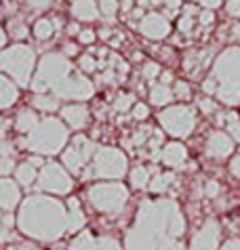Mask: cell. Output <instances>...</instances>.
I'll return each instance as SVG.
<instances>
[{"label":"cell","mask_w":240,"mask_h":250,"mask_svg":"<svg viewBox=\"0 0 240 250\" xmlns=\"http://www.w3.org/2000/svg\"><path fill=\"white\" fill-rule=\"evenodd\" d=\"M70 250H120V244L110 235L95 238L91 231H82L70 242Z\"/></svg>","instance_id":"13"},{"label":"cell","mask_w":240,"mask_h":250,"mask_svg":"<svg viewBox=\"0 0 240 250\" xmlns=\"http://www.w3.org/2000/svg\"><path fill=\"white\" fill-rule=\"evenodd\" d=\"M27 2V6L30 9H34V11H47L48 6L53 4V0H25Z\"/></svg>","instance_id":"38"},{"label":"cell","mask_w":240,"mask_h":250,"mask_svg":"<svg viewBox=\"0 0 240 250\" xmlns=\"http://www.w3.org/2000/svg\"><path fill=\"white\" fill-rule=\"evenodd\" d=\"M11 240H15L13 227H11V225L0 223V244H6V242H11Z\"/></svg>","instance_id":"36"},{"label":"cell","mask_w":240,"mask_h":250,"mask_svg":"<svg viewBox=\"0 0 240 250\" xmlns=\"http://www.w3.org/2000/svg\"><path fill=\"white\" fill-rule=\"evenodd\" d=\"M87 223L78 198L68 202L48 198L30 196L24 200L17 214V225L21 233L40 242H55L66 233H74Z\"/></svg>","instance_id":"1"},{"label":"cell","mask_w":240,"mask_h":250,"mask_svg":"<svg viewBox=\"0 0 240 250\" xmlns=\"http://www.w3.org/2000/svg\"><path fill=\"white\" fill-rule=\"evenodd\" d=\"M158 74H160L158 63H154V61H150V63H145V65H144V76H145L147 80H154Z\"/></svg>","instance_id":"37"},{"label":"cell","mask_w":240,"mask_h":250,"mask_svg":"<svg viewBox=\"0 0 240 250\" xmlns=\"http://www.w3.org/2000/svg\"><path fill=\"white\" fill-rule=\"evenodd\" d=\"M225 9H228V13L232 17H238L240 15V0H228Z\"/></svg>","instance_id":"39"},{"label":"cell","mask_w":240,"mask_h":250,"mask_svg":"<svg viewBox=\"0 0 240 250\" xmlns=\"http://www.w3.org/2000/svg\"><path fill=\"white\" fill-rule=\"evenodd\" d=\"M87 200L97 212L108 214V217H118L126 206L129 189L122 183H95L87 189Z\"/></svg>","instance_id":"7"},{"label":"cell","mask_w":240,"mask_h":250,"mask_svg":"<svg viewBox=\"0 0 240 250\" xmlns=\"http://www.w3.org/2000/svg\"><path fill=\"white\" fill-rule=\"evenodd\" d=\"M232 151V139L223 133H213L207 141V154L213 158H225Z\"/></svg>","instance_id":"19"},{"label":"cell","mask_w":240,"mask_h":250,"mask_svg":"<svg viewBox=\"0 0 240 250\" xmlns=\"http://www.w3.org/2000/svg\"><path fill=\"white\" fill-rule=\"evenodd\" d=\"M15 181L21 187H30L38 181V172H36V166L30 164V162H24L15 168Z\"/></svg>","instance_id":"24"},{"label":"cell","mask_w":240,"mask_h":250,"mask_svg":"<svg viewBox=\"0 0 240 250\" xmlns=\"http://www.w3.org/2000/svg\"><path fill=\"white\" fill-rule=\"evenodd\" d=\"M19 250H40V248H36V246H19Z\"/></svg>","instance_id":"52"},{"label":"cell","mask_w":240,"mask_h":250,"mask_svg":"<svg viewBox=\"0 0 240 250\" xmlns=\"http://www.w3.org/2000/svg\"><path fill=\"white\" fill-rule=\"evenodd\" d=\"M74 72H76V67L63 53H47L40 59L30 86L34 93H53Z\"/></svg>","instance_id":"4"},{"label":"cell","mask_w":240,"mask_h":250,"mask_svg":"<svg viewBox=\"0 0 240 250\" xmlns=\"http://www.w3.org/2000/svg\"><path fill=\"white\" fill-rule=\"evenodd\" d=\"M173 93L177 99H190V86H188V82H175V88H173Z\"/></svg>","instance_id":"34"},{"label":"cell","mask_w":240,"mask_h":250,"mask_svg":"<svg viewBox=\"0 0 240 250\" xmlns=\"http://www.w3.org/2000/svg\"><path fill=\"white\" fill-rule=\"evenodd\" d=\"M38 122H40V118L36 116V112L30 109V107H25V109H21V112L17 114V118H15V130L25 137Z\"/></svg>","instance_id":"22"},{"label":"cell","mask_w":240,"mask_h":250,"mask_svg":"<svg viewBox=\"0 0 240 250\" xmlns=\"http://www.w3.org/2000/svg\"><path fill=\"white\" fill-rule=\"evenodd\" d=\"M186 221L173 200H144L133 227L126 231V250H160L168 240H179Z\"/></svg>","instance_id":"2"},{"label":"cell","mask_w":240,"mask_h":250,"mask_svg":"<svg viewBox=\"0 0 240 250\" xmlns=\"http://www.w3.org/2000/svg\"><path fill=\"white\" fill-rule=\"evenodd\" d=\"M66 55H76V44H66Z\"/></svg>","instance_id":"48"},{"label":"cell","mask_w":240,"mask_h":250,"mask_svg":"<svg viewBox=\"0 0 240 250\" xmlns=\"http://www.w3.org/2000/svg\"><path fill=\"white\" fill-rule=\"evenodd\" d=\"M99 11H101L103 17L112 19L118 11V0H99Z\"/></svg>","instance_id":"29"},{"label":"cell","mask_w":240,"mask_h":250,"mask_svg":"<svg viewBox=\"0 0 240 250\" xmlns=\"http://www.w3.org/2000/svg\"><path fill=\"white\" fill-rule=\"evenodd\" d=\"M217 193H219V185H217L215 181H209V183H207V196L215 198Z\"/></svg>","instance_id":"42"},{"label":"cell","mask_w":240,"mask_h":250,"mask_svg":"<svg viewBox=\"0 0 240 250\" xmlns=\"http://www.w3.org/2000/svg\"><path fill=\"white\" fill-rule=\"evenodd\" d=\"M78 40L82 44H91L95 40V32L93 30H82L80 34H78Z\"/></svg>","instance_id":"40"},{"label":"cell","mask_w":240,"mask_h":250,"mask_svg":"<svg viewBox=\"0 0 240 250\" xmlns=\"http://www.w3.org/2000/svg\"><path fill=\"white\" fill-rule=\"evenodd\" d=\"M211 19H213V15H211V13L207 11V13H202V17H200V21H202V23H209V21H211Z\"/></svg>","instance_id":"49"},{"label":"cell","mask_w":240,"mask_h":250,"mask_svg":"<svg viewBox=\"0 0 240 250\" xmlns=\"http://www.w3.org/2000/svg\"><path fill=\"white\" fill-rule=\"evenodd\" d=\"M38 189L47 191V193H55V196H63V193L72 191V177L70 170L59 162H45V166L38 172Z\"/></svg>","instance_id":"11"},{"label":"cell","mask_w":240,"mask_h":250,"mask_svg":"<svg viewBox=\"0 0 240 250\" xmlns=\"http://www.w3.org/2000/svg\"><path fill=\"white\" fill-rule=\"evenodd\" d=\"M68 137V126H63V120L45 116L40 118V122L30 133L21 139V145L36 156H55L61 149H66Z\"/></svg>","instance_id":"3"},{"label":"cell","mask_w":240,"mask_h":250,"mask_svg":"<svg viewBox=\"0 0 240 250\" xmlns=\"http://www.w3.org/2000/svg\"><path fill=\"white\" fill-rule=\"evenodd\" d=\"M188 160V151L181 143H168L160 151V162L168 168H181V164Z\"/></svg>","instance_id":"17"},{"label":"cell","mask_w":240,"mask_h":250,"mask_svg":"<svg viewBox=\"0 0 240 250\" xmlns=\"http://www.w3.org/2000/svg\"><path fill=\"white\" fill-rule=\"evenodd\" d=\"M70 13H72L74 19H78V21H95V19L101 15L99 4H97L95 0H74L72 6H70Z\"/></svg>","instance_id":"18"},{"label":"cell","mask_w":240,"mask_h":250,"mask_svg":"<svg viewBox=\"0 0 240 250\" xmlns=\"http://www.w3.org/2000/svg\"><path fill=\"white\" fill-rule=\"evenodd\" d=\"M15 166V147L9 141H0V177H6L13 172Z\"/></svg>","instance_id":"21"},{"label":"cell","mask_w":240,"mask_h":250,"mask_svg":"<svg viewBox=\"0 0 240 250\" xmlns=\"http://www.w3.org/2000/svg\"><path fill=\"white\" fill-rule=\"evenodd\" d=\"M2 217H4V214H2V212H0V221H2Z\"/></svg>","instance_id":"53"},{"label":"cell","mask_w":240,"mask_h":250,"mask_svg":"<svg viewBox=\"0 0 240 250\" xmlns=\"http://www.w3.org/2000/svg\"><path fill=\"white\" fill-rule=\"evenodd\" d=\"M34 67H36V57L27 44H13L0 51V72H4L19 86L32 84Z\"/></svg>","instance_id":"5"},{"label":"cell","mask_w":240,"mask_h":250,"mask_svg":"<svg viewBox=\"0 0 240 250\" xmlns=\"http://www.w3.org/2000/svg\"><path fill=\"white\" fill-rule=\"evenodd\" d=\"M19 99V88L9 76L0 74V109H9Z\"/></svg>","instance_id":"20"},{"label":"cell","mask_w":240,"mask_h":250,"mask_svg":"<svg viewBox=\"0 0 240 250\" xmlns=\"http://www.w3.org/2000/svg\"><path fill=\"white\" fill-rule=\"evenodd\" d=\"M137 30L150 40H162L171 32V21H168V17L160 15V13H147L137 23Z\"/></svg>","instance_id":"12"},{"label":"cell","mask_w":240,"mask_h":250,"mask_svg":"<svg viewBox=\"0 0 240 250\" xmlns=\"http://www.w3.org/2000/svg\"><path fill=\"white\" fill-rule=\"evenodd\" d=\"M95 151H97L95 143L84 135H78V137L72 139V143H70L66 149H63L61 164L66 166L72 175H82L84 168H87L91 164V160H93Z\"/></svg>","instance_id":"10"},{"label":"cell","mask_w":240,"mask_h":250,"mask_svg":"<svg viewBox=\"0 0 240 250\" xmlns=\"http://www.w3.org/2000/svg\"><path fill=\"white\" fill-rule=\"evenodd\" d=\"M202 88H204L207 93H215V91H217V82H215V80H207V82L202 84Z\"/></svg>","instance_id":"44"},{"label":"cell","mask_w":240,"mask_h":250,"mask_svg":"<svg viewBox=\"0 0 240 250\" xmlns=\"http://www.w3.org/2000/svg\"><path fill=\"white\" fill-rule=\"evenodd\" d=\"M158 122L171 137L186 139L196 126V114L188 105H171L158 114Z\"/></svg>","instance_id":"9"},{"label":"cell","mask_w":240,"mask_h":250,"mask_svg":"<svg viewBox=\"0 0 240 250\" xmlns=\"http://www.w3.org/2000/svg\"><path fill=\"white\" fill-rule=\"evenodd\" d=\"M230 170H232V175H234V177H240V156H236L230 162Z\"/></svg>","instance_id":"41"},{"label":"cell","mask_w":240,"mask_h":250,"mask_svg":"<svg viewBox=\"0 0 240 250\" xmlns=\"http://www.w3.org/2000/svg\"><path fill=\"white\" fill-rule=\"evenodd\" d=\"M126 156L116 147H99L95 151L93 160L89 164V170H84V177L95 179H122L126 175Z\"/></svg>","instance_id":"8"},{"label":"cell","mask_w":240,"mask_h":250,"mask_svg":"<svg viewBox=\"0 0 240 250\" xmlns=\"http://www.w3.org/2000/svg\"><path fill=\"white\" fill-rule=\"evenodd\" d=\"M4 44H6V34H4L2 27H0V48H2Z\"/></svg>","instance_id":"50"},{"label":"cell","mask_w":240,"mask_h":250,"mask_svg":"<svg viewBox=\"0 0 240 250\" xmlns=\"http://www.w3.org/2000/svg\"><path fill=\"white\" fill-rule=\"evenodd\" d=\"M59 116L61 120L68 124V126H72L76 130L84 128L89 124V109L84 103H72V105H63L59 109Z\"/></svg>","instance_id":"15"},{"label":"cell","mask_w":240,"mask_h":250,"mask_svg":"<svg viewBox=\"0 0 240 250\" xmlns=\"http://www.w3.org/2000/svg\"><path fill=\"white\" fill-rule=\"evenodd\" d=\"M32 34L36 36L38 40H48L55 34V23L51 21V19H47V17H42L38 19L36 23H34L32 27Z\"/></svg>","instance_id":"27"},{"label":"cell","mask_w":240,"mask_h":250,"mask_svg":"<svg viewBox=\"0 0 240 250\" xmlns=\"http://www.w3.org/2000/svg\"><path fill=\"white\" fill-rule=\"evenodd\" d=\"M200 109L209 114V112H213V109H215V105H213V103H211L209 99H202V101H200Z\"/></svg>","instance_id":"45"},{"label":"cell","mask_w":240,"mask_h":250,"mask_svg":"<svg viewBox=\"0 0 240 250\" xmlns=\"http://www.w3.org/2000/svg\"><path fill=\"white\" fill-rule=\"evenodd\" d=\"M200 4L207 6V9H217L221 4V0H200Z\"/></svg>","instance_id":"46"},{"label":"cell","mask_w":240,"mask_h":250,"mask_svg":"<svg viewBox=\"0 0 240 250\" xmlns=\"http://www.w3.org/2000/svg\"><path fill=\"white\" fill-rule=\"evenodd\" d=\"M78 67L82 69V72H95L97 69V61H95V57L93 55H82V57L78 59Z\"/></svg>","instance_id":"31"},{"label":"cell","mask_w":240,"mask_h":250,"mask_svg":"<svg viewBox=\"0 0 240 250\" xmlns=\"http://www.w3.org/2000/svg\"><path fill=\"white\" fill-rule=\"evenodd\" d=\"M175 99V93H173V88L168 86V84H154L150 88V103L152 105H158V107H165L168 105Z\"/></svg>","instance_id":"23"},{"label":"cell","mask_w":240,"mask_h":250,"mask_svg":"<svg viewBox=\"0 0 240 250\" xmlns=\"http://www.w3.org/2000/svg\"><path fill=\"white\" fill-rule=\"evenodd\" d=\"M175 181V177H173V172H160V175H156L150 181V185H147V189L154 191V193H162V191H167L168 187H171V183Z\"/></svg>","instance_id":"28"},{"label":"cell","mask_w":240,"mask_h":250,"mask_svg":"<svg viewBox=\"0 0 240 250\" xmlns=\"http://www.w3.org/2000/svg\"><path fill=\"white\" fill-rule=\"evenodd\" d=\"M217 244H219V223L211 219L192 238L190 250H217Z\"/></svg>","instance_id":"14"},{"label":"cell","mask_w":240,"mask_h":250,"mask_svg":"<svg viewBox=\"0 0 240 250\" xmlns=\"http://www.w3.org/2000/svg\"><path fill=\"white\" fill-rule=\"evenodd\" d=\"M129 181H131V185L135 187V189H144V187H147L150 181H152L150 170H147L145 166H135V168H131Z\"/></svg>","instance_id":"26"},{"label":"cell","mask_w":240,"mask_h":250,"mask_svg":"<svg viewBox=\"0 0 240 250\" xmlns=\"http://www.w3.org/2000/svg\"><path fill=\"white\" fill-rule=\"evenodd\" d=\"M32 105L36 109H42V112H57L59 107V99L51 93H36L32 97Z\"/></svg>","instance_id":"25"},{"label":"cell","mask_w":240,"mask_h":250,"mask_svg":"<svg viewBox=\"0 0 240 250\" xmlns=\"http://www.w3.org/2000/svg\"><path fill=\"white\" fill-rule=\"evenodd\" d=\"M217 84V95L225 103H238L240 101V51L232 48L225 51L215 63L213 69Z\"/></svg>","instance_id":"6"},{"label":"cell","mask_w":240,"mask_h":250,"mask_svg":"<svg viewBox=\"0 0 240 250\" xmlns=\"http://www.w3.org/2000/svg\"><path fill=\"white\" fill-rule=\"evenodd\" d=\"M221 250H240V240H232V242H228Z\"/></svg>","instance_id":"47"},{"label":"cell","mask_w":240,"mask_h":250,"mask_svg":"<svg viewBox=\"0 0 240 250\" xmlns=\"http://www.w3.org/2000/svg\"><path fill=\"white\" fill-rule=\"evenodd\" d=\"M165 6H167L168 13H173V11H177L181 6V0H165Z\"/></svg>","instance_id":"43"},{"label":"cell","mask_w":240,"mask_h":250,"mask_svg":"<svg viewBox=\"0 0 240 250\" xmlns=\"http://www.w3.org/2000/svg\"><path fill=\"white\" fill-rule=\"evenodd\" d=\"M228 130L236 141H240V120H238L236 114H228Z\"/></svg>","instance_id":"32"},{"label":"cell","mask_w":240,"mask_h":250,"mask_svg":"<svg viewBox=\"0 0 240 250\" xmlns=\"http://www.w3.org/2000/svg\"><path fill=\"white\" fill-rule=\"evenodd\" d=\"M19 202H21V191L17 181L13 183L11 179L2 177L0 179V210L13 212L19 206Z\"/></svg>","instance_id":"16"},{"label":"cell","mask_w":240,"mask_h":250,"mask_svg":"<svg viewBox=\"0 0 240 250\" xmlns=\"http://www.w3.org/2000/svg\"><path fill=\"white\" fill-rule=\"evenodd\" d=\"M9 30H11V36H13V38H24L25 34H27L25 23L17 21V19H13V21L9 23Z\"/></svg>","instance_id":"33"},{"label":"cell","mask_w":240,"mask_h":250,"mask_svg":"<svg viewBox=\"0 0 240 250\" xmlns=\"http://www.w3.org/2000/svg\"><path fill=\"white\" fill-rule=\"evenodd\" d=\"M6 126H9V122H6V120H2V118H0V133H4V128Z\"/></svg>","instance_id":"51"},{"label":"cell","mask_w":240,"mask_h":250,"mask_svg":"<svg viewBox=\"0 0 240 250\" xmlns=\"http://www.w3.org/2000/svg\"><path fill=\"white\" fill-rule=\"evenodd\" d=\"M135 120H145L147 116H150V109H147L145 103H135L133 105V114H131Z\"/></svg>","instance_id":"35"},{"label":"cell","mask_w":240,"mask_h":250,"mask_svg":"<svg viewBox=\"0 0 240 250\" xmlns=\"http://www.w3.org/2000/svg\"><path fill=\"white\" fill-rule=\"evenodd\" d=\"M133 103H135V97H133V95H120L118 99L114 101V109H116V112H126Z\"/></svg>","instance_id":"30"}]
</instances>
